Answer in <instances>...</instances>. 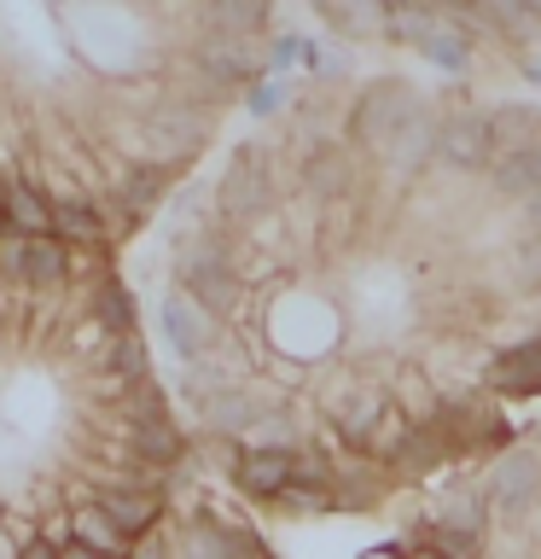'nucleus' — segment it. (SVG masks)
I'll use <instances>...</instances> for the list:
<instances>
[{"mask_svg": "<svg viewBox=\"0 0 541 559\" xmlns=\"http://www.w3.org/2000/svg\"><path fill=\"white\" fill-rule=\"evenodd\" d=\"M59 554H64V559H111V554H99V548H87V542H82V536H70V542H64V548H59Z\"/></svg>", "mask_w": 541, "mask_h": 559, "instance_id": "e433bc0d", "label": "nucleus"}, {"mask_svg": "<svg viewBox=\"0 0 541 559\" xmlns=\"http://www.w3.org/2000/svg\"><path fill=\"white\" fill-rule=\"evenodd\" d=\"M199 64H204V76L216 82V87H233V82H244L256 70L251 41H239V35H216V41H204L199 47Z\"/></svg>", "mask_w": 541, "mask_h": 559, "instance_id": "f8f14e48", "label": "nucleus"}, {"mask_svg": "<svg viewBox=\"0 0 541 559\" xmlns=\"http://www.w3.org/2000/svg\"><path fill=\"white\" fill-rule=\"evenodd\" d=\"M303 181H309V192H321V199H338L344 187H356V169H349V157L344 152H314L309 164H303Z\"/></svg>", "mask_w": 541, "mask_h": 559, "instance_id": "aec40b11", "label": "nucleus"}, {"mask_svg": "<svg viewBox=\"0 0 541 559\" xmlns=\"http://www.w3.org/2000/svg\"><path fill=\"white\" fill-rule=\"evenodd\" d=\"M134 559H169V554H164V542H146V548H140Z\"/></svg>", "mask_w": 541, "mask_h": 559, "instance_id": "58836bf2", "label": "nucleus"}, {"mask_svg": "<svg viewBox=\"0 0 541 559\" xmlns=\"http://www.w3.org/2000/svg\"><path fill=\"white\" fill-rule=\"evenodd\" d=\"M268 64H274V70H291V64H303V41H297V35H279V41L268 47Z\"/></svg>", "mask_w": 541, "mask_h": 559, "instance_id": "f704fd0d", "label": "nucleus"}, {"mask_svg": "<svg viewBox=\"0 0 541 559\" xmlns=\"http://www.w3.org/2000/svg\"><path fill=\"white\" fill-rule=\"evenodd\" d=\"M24 269H29V239L24 234H7V239H0V274L24 280Z\"/></svg>", "mask_w": 541, "mask_h": 559, "instance_id": "2f4dec72", "label": "nucleus"}, {"mask_svg": "<svg viewBox=\"0 0 541 559\" xmlns=\"http://www.w3.org/2000/svg\"><path fill=\"white\" fill-rule=\"evenodd\" d=\"M378 496H384V484L378 478H356V472H344L338 484H332V507H356V513H366V507H378Z\"/></svg>", "mask_w": 541, "mask_h": 559, "instance_id": "cd10ccee", "label": "nucleus"}, {"mask_svg": "<svg viewBox=\"0 0 541 559\" xmlns=\"http://www.w3.org/2000/svg\"><path fill=\"white\" fill-rule=\"evenodd\" d=\"M209 140V111L192 99L157 105L146 117V164H164V157H192Z\"/></svg>", "mask_w": 541, "mask_h": 559, "instance_id": "7ed1b4c3", "label": "nucleus"}, {"mask_svg": "<svg viewBox=\"0 0 541 559\" xmlns=\"http://www.w3.org/2000/svg\"><path fill=\"white\" fill-rule=\"evenodd\" d=\"M413 111H419V94L408 82H378L356 99L349 134H356V146H366V152H390V140L401 134V122H408Z\"/></svg>", "mask_w": 541, "mask_h": 559, "instance_id": "f257e3e1", "label": "nucleus"}, {"mask_svg": "<svg viewBox=\"0 0 541 559\" xmlns=\"http://www.w3.org/2000/svg\"><path fill=\"white\" fill-rule=\"evenodd\" d=\"M495 129H489V111H454L436 134V157H448L454 169H489L495 164Z\"/></svg>", "mask_w": 541, "mask_h": 559, "instance_id": "39448f33", "label": "nucleus"}, {"mask_svg": "<svg viewBox=\"0 0 541 559\" xmlns=\"http://www.w3.org/2000/svg\"><path fill=\"white\" fill-rule=\"evenodd\" d=\"M64 274H70V262H64V245L59 239H29V269H24V286H41V292H52V286H64Z\"/></svg>", "mask_w": 541, "mask_h": 559, "instance_id": "4be33fe9", "label": "nucleus"}, {"mask_svg": "<svg viewBox=\"0 0 541 559\" xmlns=\"http://www.w3.org/2000/svg\"><path fill=\"white\" fill-rule=\"evenodd\" d=\"M233 478L244 496L256 501H279L297 478V454L291 449H239L233 454Z\"/></svg>", "mask_w": 541, "mask_h": 559, "instance_id": "423d86ee", "label": "nucleus"}, {"mask_svg": "<svg viewBox=\"0 0 541 559\" xmlns=\"http://www.w3.org/2000/svg\"><path fill=\"white\" fill-rule=\"evenodd\" d=\"M187 554L192 559H233V548H227V531L221 524H209V519H199L187 531Z\"/></svg>", "mask_w": 541, "mask_h": 559, "instance_id": "c85d7f7f", "label": "nucleus"}, {"mask_svg": "<svg viewBox=\"0 0 541 559\" xmlns=\"http://www.w3.org/2000/svg\"><path fill=\"white\" fill-rule=\"evenodd\" d=\"M99 507L111 513V524H117V531L129 536V542L146 536L152 524H157V489H111V496H105Z\"/></svg>", "mask_w": 541, "mask_h": 559, "instance_id": "4468645a", "label": "nucleus"}, {"mask_svg": "<svg viewBox=\"0 0 541 559\" xmlns=\"http://www.w3.org/2000/svg\"><path fill=\"white\" fill-rule=\"evenodd\" d=\"M419 52H425L431 64H443V70H454V76H460V70L471 64V47H466V35H460V29H436V35H431V41L419 47Z\"/></svg>", "mask_w": 541, "mask_h": 559, "instance_id": "bb28decb", "label": "nucleus"}, {"mask_svg": "<svg viewBox=\"0 0 541 559\" xmlns=\"http://www.w3.org/2000/svg\"><path fill=\"white\" fill-rule=\"evenodd\" d=\"M17 559H64V554L52 548V542H41V536H29L24 548H17Z\"/></svg>", "mask_w": 541, "mask_h": 559, "instance_id": "c9c22d12", "label": "nucleus"}, {"mask_svg": "<svg viewBox=\"0 0 541 559\" xmlns=\"http://www.w3.org/2000/svg\"><path fill=\"white\" fill-rule=\"evenodd\" d=\"M384 461L401 466V472H431V466L448 461V443L436 437V426L425 419V426H401L390 443H384Z\"/></svg>", "mask_w": 541, "mask_h": 559, "instance_id": "9d476101", "label": "nucleus"}, {"mask_svg": "<svg viewBox=\"0 0 541 559\" xmlns=\"http://www.w3.org/2000/svg\"><path fill=\"white\" fill-rule=\"evenodd\" d=\"M530 216H536V222H541V192H536V199H530Z\"/></svg>", "mask_w": 541, "mask_h": 559, "instance_id": "a19ab883", "label": "nucleus"}, {"mask_svg": "<svg viewBox=\"0 0 541 559\" xmlns=\"http://www.w3.org/2000/svg\"><path fill=\"white\" fill-rule=\"evenodd\" d=\"M94 314L117 332V338H129V326H134V304H129V292H122L117 280H99V286H94Z\"/></svg>", "mask_w": 541, "mask_h": 559, "instance_id": "393cba45", "label": "nucleus"}, {"mask_svg": "<svg viewBox=\"0 0 541 559\" xmlns=\"http://www.w3.org/2000/svg\"><path fill=\"white\" fill-rule=\"evenodd\" d=\"M536 373H541V332H536V338H524V344H513V349H501V356L489 361V379H495V384L536 379Z\"/></svg>", "mask_w": 541, "mask_h": 559, "instance_id": "5701e85b", "label": "nucleus"}, {"mask_svg": "<svg viewBox=\"0 0 541 559\" xmlns=\"http://www.w3.org/2000/svg\"><path fill=\"white\" fill-rule=\"evenodd\" d=\"M483 24H495L506 35H530L541 29V7H518V0H489L483 7Z\"/></svg>", "mask_w": 541, "mask_h": 559, "instance_id": "a878e982", "label": "nucleus"}, {"mask_svg": "<svg viewBox=\"0 0 541 559\" xmlns=\"http://www.w3.org/2000/svg\"><path fill=\"white\" fill-rule=\"evenodd\" d=\"M524 274H530V280H541V239H530V245H524Z\"/></svg>", "mask_w": 541, "mask_h": 559, "instance_id": "4c0bfd02", "label": "nucleus"}, {"mask_svg": "<svg viewBox=\"0 0 541 559\" xmlns=\"http://www.w3.org/2000/svg\"><path fill=\"white\" fill-rule=\"evenodd\" d=\"M52 234H64V239H82V245H99L105 239V222H99V210L87 204V199H59L52 204Z\"/></svg>", "mask_w": 541, "mask_h": 559, "instance_id": "6ab92c4d", "label": "nucleus"}, {"mask_svg": "<svg viewBox=\"0 0 541 559\" xmlns=\"http://www.w3.org/2000/svg\"><path fill=\"white\" fill-rule=\"evenodd\" d=\"M181 431H175V419L164 414H146V419H134V454L140 461H152V466H175L181 461Z\"/></svg>", "mask_w": 541, "mask_h": 559, "instance_id": "2eb2a0df", "label": "nucleus"}, {"mask_svg": "<svg viewBox=\"0 0 541 559\" xmlns=\"http://www.w3.org/2000/svg\"><path fill=\"white\" fill-rule=\"evenodd\" d=\"M408 559H448V554H436V548H413Z\"/></svg>", "mask_w": 541, "mask_h": 559, "instance_id": "ea45409f", "label": "nucleus"}, {"mask_svg": "<svg viewBox=\"0 0 541 559\" xmlns=\"http://www.w3.org/2000/svg\"><path fill=\"white\" fill-rule=\"evenodd\" d=\"M164 192H169V169L164 164H134V169H122V181H117V210H122V222H146L157 204H164Z\"/></svg>", "mask_w": 541, "mask_h": 559, "instance_id": "1a4fd4ad", "label": "nucleus"}, {"mask_svg": "<svg viewBox=\"0 0 541 559\" xmlns=\"http://www.w3.org/2000/svg\"><path fill=\"white\" fill-rule=\"evenodd\" d=\"M181 292L199 309H209V314L233 309L239 274H233V262H227V251L216 239H199V245H187V251H181Z\"/></svg>", "mask_w": 541, "mask_h": 559, "instance_id": "f03ea898", "label": "nucleus"}, {"mask_svg": "<svg viewBox=\"0 0 541 559\" xmlns=\"http://www.w3.org/2000/svg\"><path fill=\"white\" fill-rule=\"evenodd\" d=\"M111 367L122 379H140V367H146V356H140V344L134 338H117V356H111Z\"/></svg>", "mask_w": 541, "mask_h": 559, "instance_id": "72a5a7b5", "label": "nucleus"}, {"mask_svg": "<svg viewBox=\"0 0 541 559\" xmlns=\"http://www.w3.org/2000/svg\"><path fill=\"white\" fill-rule=\"evenodd\" d=\"M76 536L87 542V548L111 554V559H122V548H129V536L111 524V513H105V507H87V513H76Z\"/></svg>", "mask_w": 541, "mask_h": 559, "instance_id": "b1692460", "label": "nucleus"}, {"mask_svg": "<svg viewBox=\"0 0 541 559\" xmlns=\"http://www.w3.org/2000/svg\"><path fill=\"white\" fill-rule=\"evenodd\" d=\"M536 496H541V449H506L495 472H489V507L518 519V513H530Z\"/></svg>", "mask_w": 541, "mask_h": 559, "instance_id": "20e7f679", "label": "nucleus"}, {"mask_svg": "<svg viewBox=\"0 0 541 559\" xmlns=\"http://www.w3.org/2000/svg\"><path fill=\"white\" fill-rule=\"evenodd\" d=\"M489 129H495V140L506 146V157L530 152L541 140V111L536 105H495V111H489Z\"/></svg>", "mask_w": 541, "mask_h": 559, "instance_id": "f3484780", "label": "nucleus"}, {"mask_svg": "<svg viewBox=\"0 0 541 559\" xmlns=\"http://www.w3.org/2000/svg\"><path fill=\"white\" fill-rule=\"evenodd\" d=\"M326 17L338 29H384V24H390V12H384V7H326Z\"/></svg>", "mask_w": 541, "mask_h": 559, "instance_id": "c756f323", "label": "nucleus"}, {"mask_svg": "<svg viewBox=\"0 0 541 559\" xmlns=\"http://www.w3.org/2000/svg\"><path fill=\"white\" fill-rule=\"evenodd\" d=\"M7 222H12V234H24V239H47L52 234V199L41 187L17 181L7 192Z\"/></svg>", "mask_w": 541, "mask_h": 559, "instance_id": "ddd939ff", "label": "nucleus"}, {"mask_svg": "<svg viewBox=\"0 0 541 559\" xmlns=\"http://www.w3.org/2000/svg\"><path fill=\"white\" fill-rule=\"evenodd\" d=\"M530 76H536V82H541V59H530Z\"/></svg>", "mask_w": 541, "mask_h": 559, "instance_id": "79ce46f5", "label": "nucleus"}, {"mask_svg": "<svg viewBox=\"0 0 541 559\" xmlns=\"http://www.w3.org/2000/svg\"><path fill=\"white\" fill-rule=\"evenodd\" d=\"M274 187H268V157L256 146H244L233 164L221 175V210L227 216H256V210H268Z\"/></svg>", "mask_w": 541, "mask_h": 559, "instance_id": "0eeeda50", "label": "nucleus"}, {"mask_svg": "<svg viewBox=\"0 0 541 559\" xmlns=\"http://www.w3.org/2000/svg\"><path fill=\"white\" fill-rule=\"evenodd\" d=\"M495 192H501V199H524V204L536 199V192H541V140L530 152L501 157V164H495Z\"/></svg>", "mask_w": 541, "mask_h": 559, "instance_id": "dca6fc26", "label": "nucleus"}, {"mask_svg": "<svg viewBox=\"0 0 541 559\" xmlns=\"http://www.w3.org/2000/svg\"><path fill=\"white\" fill-rule=\"evenodd\" d=\"M378 419H390L384 396H366V391H361V396H349V402H344V419H338V426H344V437H349L356 449H373Z\"/></svg>", "mask_w": 541, "mask_h": 559, "instance_id": "412c9836", "label": "nucleus"}, {"mask_svg": "<svg viewBox=\"0 0 541 559\" xmlns=\"http://www.w3.org/2000/svg\"><path fill=\"white\" fill-rule=\"evenodd\" d=\"M244 105H251L256 117H274L279 105H286V87H279V82H256V87H251V99H244Z\"/></svg>", "mask_w": 541, "mask_h": 559, "instance_id": "473e14b6", "label": "nucleus"}, {"mask_svg": "<svg viewBox=\"0 0 541 559\" xmlns=\"http://www.w3.org/2000/svg\"><path fill=\"white\" fill-rule=\"evenodd\" d=\"M209 17H216V29H262V24H268V7H262V0H256V7H216V12H209Z\"/></svg>", "mask_w": 541, "mask_h": 559, "instance_id": "7c9ffc66", "label": "nucleus"}, {"mask_svg": "<svg viewBox=\"0 0 541 559\" xmlns=\"http://www.w3.org/2000/svg\"><path fill=\"white\" fill-rule=\"evenodd\" d=\"M436 134H443V122H436L425 105L401 122V134L390 140V152H384V164H396V169H419L425 157H436Z\"/></svg>", "mask_w": 541, "mask_h": 559, "instance_id": "9b49d317", "label": "nucleus"}, {"mask_svg": "<svg viewBox=\"0 0 541 559\" xmlns=\"http://www.w3.org/2000/svg\"><path fill=\"white\" fill-rule=\"evenodd\" d=\"M164 332H169V349L187 361H199L209 344H216V314L199 309L187 292H169L164 297Z\"/></svg>", "mask_w": 541, "mask_h": 559, "instance_id": "6e6552de", "label": "nucleus"}, {"mask_svg": "<svg viewBox=\"0 0 541 559\" xmlns=\"http://www.w3.org/2000/svg\"><path fill=\"white\" fill-rule=\"evenodd\" d=\"M204 419H209V431H244L251 419H262V408H256V396L251 391H209L204 396Z\"/></svg>", "mask_w": 541, "mask_h": 559, "instance_id": "a211bd4d", "label": "nucleus"}]
</instances>
